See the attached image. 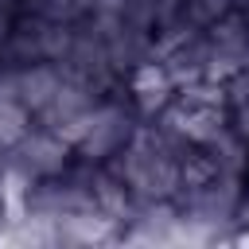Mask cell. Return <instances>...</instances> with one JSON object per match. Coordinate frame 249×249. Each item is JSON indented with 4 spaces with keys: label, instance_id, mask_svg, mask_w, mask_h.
I'll return each instance as SVG.
<instances>
[{
    "label": "cell",
    "instance_id": "7a4b0ae2",
    "mask_svg": "<svg viewBox=\"0 0 249 249\" xmlns=\"http://www.w3.org/2000/svg\"><path fill=\"white\" fill-rule=\"evenodd\" d=\"M66 156H70V140L58 136L54 128H27L16 144H12V163L19 171H27L31 179L39 175H58L66 167Z\"/></svg>",
    "mask_w": 249,
    "mask_h": 249
},
{
    "label": "cell",
    "instance_id": "5b68a950",
    "mask_svg": "<svg viewBox=\"0 0 249 249\" xmlns=\"http://www.w3.org/2000/svg\"><path fill=\"white\" fill-rule=\"evenodd\" d=\"M31 128V109L16 93V74H0V148H12Z\"/></svg>",
    "mask_w": 249,
    "mask_h": 249
},
{
    "label": "cell",
    "instance_id": "3957f363",
    "mask_svg": "<svg viewBox=\"0 0 249 249\" xmlns=\"http://www.w3.org/2000/svg\"><path fill=\"white\" fill-rule=\"evenodd\" d=\"M132 93H136V105L144 113H163L171 105V93H175V82L167 78L163 62H140L136 74H132Z\"/></svg>",
    "mask_w": 249,
    "mask_h": 249
},
{
    "label": "cell",
    "instance_id": "277c9868",
    "mask_svg": "<svg viewBox=\"0 0 249 249\" xmlns=\"http://www.w3.org/2000/svg\"><path fill=\"white\" fill-rule=\"evenodd\" d=\"M58 82H62V70L58 66H27V70H16V93L31 109V117L47 109V101L58 89Z\"/></svg>",
    "mask_w": 249,
    "mask_h": 249
},
{
    "label": "cell",
    "instance_id": "6da1fadb",
    "mask_svg": "<svg viewBox=\"0 0 249 249\" xmlns=\"http://www.w3.org/2000/svg\"><path fill=\"white\" fill-rule=\"evenodd\" d=\"M132 132H136V124L121 105H93V113H89L82 136L74 140V148L86 160H105V156H117L132 140Z\"/></svg>",
    "mask_w": 249,
    "mask_h": 249
},
{
    "label": "cell",
    "instance_id": "8992f818",
    "mask_svg": "<svg viewBox=\"0 0 249 249\" xmlns=\"http://www.w3.org/2000/svg\"><path fill=\"white\" fill-rule=\"evenodd\" d=\"M222 86H226L230 121H233L237 136H241V140H249V70H237V74H230V82H222Z\"/></svg>",
    "mask_w": 249,
    "mask_h": 249
},
{
    "label": "cell",
    "instance_id": "ba28073f",
    "mask_svg": "<svg viewBox=\"0 0 249 249\" xmlns=\"http://www.w3.org/2000/svg\"><path fill=\"white\" fill-rule=\"evenodd\" d=\"M0 222H4V210H0Z\"/></svg>",
    "mask_w": 249,
    "mask_h": 249
},
{
    "label": "cell",
    "instance_id": "52a82bcc",
    "mask_svg": "<svg viewBox=\"0 0 249 249\" xmlns=\"http://www.w3.org/2000/svg\"><path fill=\"white\" fill-rule=\"evenodd\" d=\"M187 12H191V19L195 23H214V19H222L226 12H230V0H187Z\"/></svg>",
    "mask_w": 249,
    "mask_h": 249
}]
</instances>
